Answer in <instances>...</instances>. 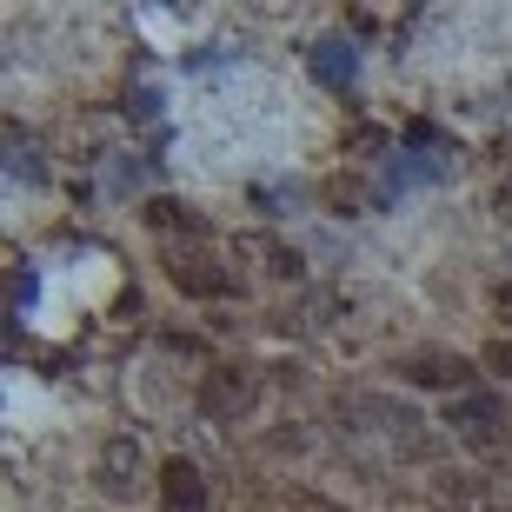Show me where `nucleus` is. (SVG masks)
<instances>
[{"label": "nucleus", "mask_w": 512, "mask_h": 512, "mask_svg": "<svg viewBox=\"0 0 512 512\" xmlns=\"http://www.w3.org/2000/svg\"><path fill=\"white\" fill-rule=\"evenodd\" d=\"M493 213H499V220H506V227H512V173H506V180H499V193H493Z\"/></svg>", "instance_id": "4468645a"}, {"label": "nucleus", "mask_w": 512, "mask_h": 512, "mask_svg": "<svg viewBox=\"0 0 512 512\" xmlns=\"http://www.w3.org/2000/svg\"><path fill=\"white\" fill-rule=\"evenodd\" d=\"M247 406H253L247 373H240V366H213V373H207V386H200V413L227 426V419H240Z\"/></svg>", "instance_id": "423d86ee"}, {"label": "nucleus", "mask_w": 512, "mask_h": 512, "mask_svg": "<svg viewBox=\"0 0 512 512\" xmlns=\"http://www.w3.org/2000/svg\"><path fill=\"white\" fill-rule=\"evenodd\" d=\"M160 512H207V479L193 459H167L160 466Z\"/></svg>", "instance_id": "0eeeda50"}, {"label": "nucleus", "mask_w": 512, "mask_h": 512, "mask_svg": "<svg viewBox=\"0 0 512 512\" xmlns=\"http://www.w3.org/2000/svg\"><path fill=\"white\" fill-rule=\"evenodd\" d=\"M486 366H493L499 380H512V340H493V346H486Z\"/></svg>", "instance_id": "ddd939ff"}, {"label": "nucleus", "mask_w": 512, "mask_h": 512, "mask_svg": "<svg viewBox=\"0 0 512 512\" xmlns=\"http://www.w3.org/2000/svg\"><path fill=\"white\" fill-rule=\"evenodd\" d=\"M140 473H147V446L133 433H114L107 446H100V459H94V486L107 499H127L133 486H140Z\"/></svg>", "instance_id": "7ed1b4c3"}, {"label": "nucleus", "mask_w": 512, "mask_h": 512, "mask_svg": "<svg viewBox=\"0 0 512 512\" xmlns=\"http://www.w3.org/2000/svg\"><path fill=\"white\" fill-rule=\"evenodd\" d=\"M326 320H333V300H326V293H306L300 313H280L286 333H306V326H326Z\"/></svg>", "instance_id": "f8f14e48"}, {"label": "nucleus", "mask_w": 512, "mask_h": 512, "mask_svg": "<svg viewBox=\"0 0 512 512\" xmlns=\"http://www.w3.org/2000/svg\"><path fill=\"white\" fill-rule=\"evenodd\" d=\"M167 273L180 280V293H193V300H213V293H227V266L213 260V253L200 247H167Z\"/></svg>", "instance_id": "39448f33"}, {"label": "nucleus", "mask_w": 512, "mask_h": 512, "mask_svg": "<svg viewBox=\"0 0 512 512\" xmlns=\"http://www.w3.org/2000/svg\"><path fill=\"white\" fill-rule=\"evenodd\" d=\"M313 67H320V80H326V87H353V67H360V54H353L346 40H333V34H326L320 47H313Z\"/></svg>", "instance_id": "9d476101"}, {"label": "nucleus", "mask_w": 512, "mask_h": 512, "mask_svg": "<svg viewBox=\"0 0 512 512\" xmlns=\"http://www.w3.org/2000/svg\"><path fill=\"white\" fill-rule=\"evenodd\" d=\"M147 227L160 233V240H180V247H193V240H200V213L180 207V200H147Z\"/></svg>", "instance_id": "1a4fd4ad"}, {"label": "nucleus", "mask_w": 512, "mask_h": 512, "mask_svg": "<svg viewBox=\"0 0 512 512\" xmlns=\"http://www.w3.org/2000/svg\"><path fill=\"white\" fill-rule=\"evenodd\" d=\"M399 380L406 386H426V393H473V360H459V353H446V346H426V353H406L399 360Z\"/></svg>", "instance_id": "f03ea898"}, {"label": "nucleus", "mask_w": 512, "mask_h": 512, "mask_svg": "<svg viewBox=\"0 0 512 512\" xmlns=\"http://www.w3.org/2000/svg\"><path fill=\"white\" fill-rule=\"evenodd\" d=\"M439 512H506V506L479 473H446L439 479Z\"/></svg>", "instance_id": "6e6552de"}, {"label": "nucleus", "mask_w": 512, "mask_h": 512, "mask_svg": "<svg viewBox=\"0 0 512 512\" xmlns=\"http://www.w3.org/2000/svg\"><path fill=\"white\" fill-rule=\"evenodd\" d=\"M340 426H346V433H366L380 453H393V459H433V426H426L406 399H393V393L346 399V406H340Z\"/></svg>", "instance_id": "f257e3e1"}, {"label": "nucleus", "mask_w": 512, "mask_h": 512, "mask_svg": "<svg viewBox=\"0 0 512 512\" xmlns=\"http://www.w3.org/2000/svg\"><path fill=\"white\" fill-rule=\"evenodd\" d=\"M7 180H20V187H40V153L27 147V133L7 127Z\"/></svg>", "instance_id": "9b49d317"}, {"label": "nucleus", "mask_w": 512, "mask_h": 512, "mask_svg": "<svg viewBox=\"0 0 512 512\" xmlns=\"http://www.w3.org/2000/svg\"><path fill=\"white\" fill-rule=\"evenodd\" d=\"M499 426H506L499 393H459V399H446V433H459L466 446H493Z\"/></svg>", "instance_id": "20e7f679"}, {"label": "nucleus", "mask_w": 512, "mask_h": 512, "mask_svg": "<svg viewBox=\"0 0 512 512\" xmlns=\"http://www.w3.org/2000/svg\"><path fill=\"white\" fill-rule=\"evenodd\" d=\"M493 313H499V320L512 326V286H493Z\"/></svg>", "instance_id": "2eb2a0df"}]
</instances>
